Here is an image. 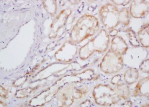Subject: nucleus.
I'll return each instance as SVG.
<instances>
[{"label":"nucleus","instance_id":"nucleus-1","mask_svg":"<svg viewBox=\"0 0 149 107\" xmlns=\"http://www.w3.org/2000/svg\"><path fill=\"white\" fill-rule=\"evenodd\" d=\"M99 28V21L96 17L91 15H86L80 19L74 26L72 32V38L74 41L80 42L94 35Z\"/></svg>","mask_w":149,"mask_h":107},{"label":"nucleus","instance_id":"nucleus-2","mask_svg":"<svg viewBox=\"0 0 149 107\" xmlns=\"http://www.w3.org/2000/svg\"><path fill=\"white\" fill-rule=\"evenodd\" d=\"M110 36L107 31L102 29L85 45L80 50L82 59H86L96 52L103 53L107 50L110 43Z\"/></svg>","mask_w":149,"mask_h":107},{"label":"nucleus","instance_id":"nucleus-3","mask_svg":"<svg viewBox=\"0 0 149 107\" xmlns=\"http://www.w3.org/2000/svg\"><path fill=\"white\" fill-rule=\"evenodd\" d=\"M119 10L116 6L108 3L102 5L98 12L99 18L105 29L111 30L119 25Z\"/></svg>","mask_w":149,"mask_h":107},{"label":"nucleus","instance_id":"nucleus-4","mask_svg":"<svg viewBox=\"0 0 149 107\" xmlns=\"http://www.w3.org/2000/svg\"><path fill=\"white\" fill-rule=\"evenodd\" d=\"M93 94L96 102L99 105H113L120 99L116 90L106 84L97 85L94 88Z\"/></svg>","mask_w":149,"mask_h":107},{"label":"nucleus","instance_id":"nucleus-5","mask_svg":"<svg viewBox=\"0 0 149 107\" xmlns=\"http://www.w3.org/2000/svg\"><path fill=\"white\" fill-rule=\"evenodd\" d=\"M124 62L122 56L116 54L110 49L106 53L100 64V69L104 73L113 74L123 69Z\"/></svg>","mask_w":149,"mask_h":107},{"label":"nucleus","instance_id":"nucleus-6","mask_svg":"<svg viewBox=\"0 0 149 107\" xmlns=\"http://www.w3.org/2000/svg\"><path fill=\"white\" fill-rule=\"evenodd\" d=\"M130 15L136 19L142 18L148 14L149 1H132L129 9Z\"/></svg>","mask_w":149,"mask_h":107},{"label":"nucleus","instance_id":"nucleus-7","mask_svg":"<svg viewBox=\"0 0 149 107\" xmlns=\"http://www.w3.org/2000/svg\"><path fill=\"white\" fill-rule=\"evenodd\" d=\"M128 48L126 41L122 37L116 36L112 39L110 49L116 54L122 56L125 54Z\"/></svg>","mask_w":149,"mask_h":107},{"label":"nucleus","instance_id":"nucleus-8","mask_svg":"<svg viewBox=\"0 0 149 107\" xmlns=\"http://www.w3.org/2000/svg\"><path fill=\"white\" fill-rule=\"evenodd\" d=\"M149 77L139 80L135 88L134 93L137 96L149 97Z\"/></svg>","mask_w":149,"mask_h":107},{"label":"nucleus","instance_id":"nucleus-9","mask_svg":"<svg viewBox=\"0 0 149 107\" xmlns=\"http://www.w3.org/2000/svg\"><path fill=\"white\" fill-rule=\"evenodd\" d=\"M149 23L142 25L138 32L137 37L140 45L145 48H148L149 46Z\"/></svg>","mask_w":149,"mask_h":107},{"label":"nucleus","instance_id":"nucleus-10","mask_svg":"<svg viewBox=\"0 0 149 107\" xmlns=\"http://www.w3.org/2000/svg\"><path fill=\"white\" fill-rule=\"evenodd\" d=\"M139 77L138 69L130 68L126 70L124 75V79L126 83L132 84L136 82Z\"/></svg>","mask_w":149,"mask_h":107},{"label":"nucleus","instance_id":"nucleus-11","mask_svg":"<svg viewBox=\"0 0 149 107\" xmlns=\"http://www.w3.org/2000/svg\"><path fill=\"white\" fill-rule=\"evenodd\" d=\"M119 21L120 24L127 26L130 23V15L128 8H122L119 10Z\"/></svg>","mask_w":149,"mask_h":107},{"label":"nucleus","instance_id":"nucleus-12","mask_svg":"<svg viewBox=\"0 0 149 107\" xmlns=\"http://www.w3.org/2000/svg\"><path fill=\"white\" fill-rule=\"evenodd\" d=\"M126 32L130 45L135 48L139 47L140 43L135 32L130 28L126 29Z\"/></svg>","mask_w":149,"mask_h":107},{"label":"nucleus","instance_id":"nucleus-13","mask_svg":"<svg viewBox=\"0 0 149 107\" xmlns=\"http://www.w3.org/2000/svg\"><path fill=\"white\" fill-rule=\"evenodd\" d=\"M116 89L117 93L120 97H122L124 99L128 98L130 94L129 87L125 84H118L117 85Z\"/></svg>","mask_w":149,"mask_h":107},{"label":"nucleus","instance_id":"nucleus-14","mask_svg":"<svg viewBox=\"0 0 149 107\" xmlns=\"http://www.w3.org/2000/svg\"><path fill=\"white\" fill-rule=\"evenodd\" d=\"M149 59L144 60L141 64L139 69L143 73H149Z\"/></svg>","mask_w":149,"mask_h":107},{"label":"nucleus","instance_id":"nucleus-15","mask_svg":"<svg viewBox=\"0 0 149 107\" xmlns=\"http://www.w3.org/2000/svg\"><path fill=\"white\" fill-rule=\"evenodd\" d=\"M132 1H111L112 3L116 6H125L131 3Z\"/></svg>","mask_w":149,"mask_h":107},{"label":"nucleus","instance_id":"nucleus-16","mask_svg":"<svg viewBox=\"0 0 149 107\" xmlns=\"http://www.w3.org/2000/svg\"><path fill=\"white\" fill-rule=\"evenodd\" d=\"M121 76L119 75L114 76L111 80V82L114 84H118L121 80Z\"/></svg>","mask_w":149,"mask_h":107},{"label":"nucleus","instance_id":"nucleus-17","mask_svg":"<svg viewBox=\"0 0 149 107\" xmlns=\"http://www.w3.org/2000/svg\"><path fill=\"white\" fill-rule=\"evenodd\" d=\"M118 33V31L115 29L110 30L109 33V35L110 36L114 37L117 36Z\"/></svg>","mask_w":149,"mask_h":107}]
</instances>
